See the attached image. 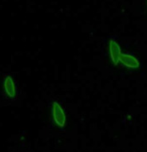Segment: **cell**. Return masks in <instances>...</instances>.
<instances>
[{"instance_id": "6da1fadb", "label": "cell", "mask_w": 147, "mask_h": 152, "mask_svg": "<svg viewBox=\"0 0 147 152\" xmlns=\"http://www.w3.org/2000/svg\"><path fill=\"white\" fill-rule=\"evenodd\" d=\"M19 96L18 84L13 73H2L0 75V101L4 104H12Z\"/></svg>"}, {"instance_id": "7a4b0ae2", "label": "cell", "mask_w": 147, "mask_h": 152, "mask_svg": "<svg viewBox=\"0 0 147 152\" xmlns=\"http://www.w3.org/2000/svg\"><path fill=\"white\" fill-rule=\"evenodd\" d=\"M49 111H50V123L59 129H63L67 122V116L64 108L56 100H49Z\"/></svg>"}, {"instance_id": "3957f363", "label": "cell", "mask_w": 147, "mask_h": 152, "mask_svg": "<svg viewBox=\"0 0 147 152\" xmlns=\"http://www.w3.org/2000/svg\"><path fill=\"white\" fill-rule=\"evenodd\" d=\"M119 61H120L125 67L130 68V69H137V68H139V66H140V63H139V61H138V59L133 55H130V54L121 53Z\"/></svg>"}, {"instance_id": "277c9868", "label": "cell", "mask_w": 147, "mask_h": 152, "mask_svg": "<svg viewBox=\"0 0 147 152\" xmlns=\"http://www.w3.org/2000/svg\"><path fill=\"white\" fill-rule=\"evenodd\" d=\"M109 54H110V58L111 61L113 62L114 65H117L119 63V58L121 55V50L119 47L118 43H117L114 39H110L109 41Z\"/></svg>"}, {"instance_id": "5b68a950", "label": "cell", "mask_w": 147, "mask_h": 152, "mask_svg": "<svg viewBox=\"0 0 147 152\" xmlns=\"http://www.w3.org/2000/svg\"><path fill=\"white\" fill-rule=\"evenodd\" d=\"M29 152H32V151H29Z\"/></svg>"}]
</instances>
